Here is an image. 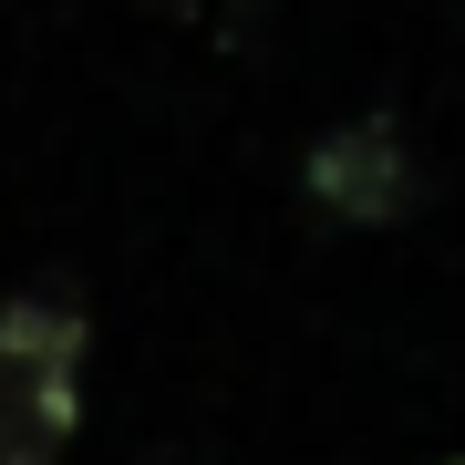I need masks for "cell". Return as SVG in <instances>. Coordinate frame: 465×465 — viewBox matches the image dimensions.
<instances>
[{"label":"cell","instance_id":"cell-1","mask_svg":"<svg viewBox=\"0 0 465 465\" xmlns=\"http://www.w3.org/2000/svg\"><path fill=\"white\" fill-rule=\"evenodd\" d=\"M84 362L94 321L73 290L0 300V465H63V445L84 434Z\"/></svg>","mask_w":465,"mask_h":465},{"label":"cell","instance_id":"cell-2","mask_svg":"<svg viewBox=\"0 0 465 465\" xmlns=\"http://www.w3.org/2000/svg\"><path fill=\"white\" fill-rule=\"evenodd\" d=\"M311 207L321 217H341V228H403V217L424 207V166H414V134L403 124H382V114H362V124H331L311 145Z\"/></svg>","mask_w":465,"mask_h":465},{"label":"cell","instance_id":"cell-3","mask_svg":"<svg viewBox=\"0 0 465 465\" xmlns=\"http://www.w3.org/2000/svg\"><path fill=\"white\" fill-rule=\"evenodd\" d=\"M145 11H186V0H145Z\"/></svg>","mask_w":465,"mask_h":465}]
</instances>
